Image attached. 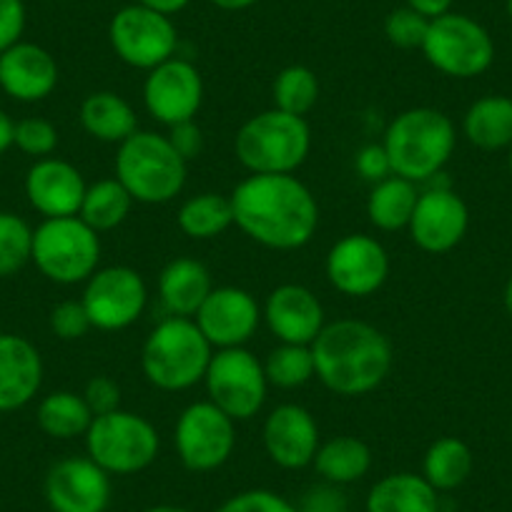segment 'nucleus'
I'll use <instances>...</instances> for the list:
<instances>
[{
	"instance_id": "nucleus-1",
	"label": "nucleus",
	"mask_w": 512,
	"mask_h": 512,
	"mask_svg": "<svg viewBox=\"0 0 512 512\" xmlns=\"http://www.w3.org/2000/svg\"><path fill=\"white\" fill-rule=\"evenodd\" d=\"M229 199L236 229L264 249L297 251L317 236V196L294 174H249Z\"/></svg>"
},
{
	"instance_id": "nucleus-2",
	"label": "nucleus",
	"mask_w": 512,
	"mask_h": 512,
	"mask_svg": "<svg viewBox=\"0 0 512 512\" xmlns=\"http://www.w3.org/2000/svg\"><path fill=\"white\" fill-rule=\"evenodd\" d=\"M317 379L337 397H364L379 390L395 364L390 337L362 319L327 322L312 342Z\"/></svg>"
},
{
	"instance_id": "nucleus-3",
	"label": "nucleus",
	"mask_w": 512,
	"mask_h": 512,
	"mask_svg": "<svg viewBox=\"0 0 512 512\" xmlns=\"http://www.w3.org/2000/svg\"><path fill=\"white\" fill-rule=\"evenodd\" d=\"M382 146L390 156L392 174L420 186L450 164L457 149V128L440 108L415 106L392 118L384 128Z\"/></svg>"
},
{
	"instance_id": "nucleus-4",
	"label": "nucleus",
	"mask_w": 512,
	"mask_h": 512,
	"mask_svg": "<svg viewBox=\"0 0 512 512\" xmlns=\"http://www.w3.org/2000/svg\"><path fill=\"white\" fill-rule=\"evenodd\" d=\"M214 347L189 317H166L141 347V372L161 392H186L204 382Z\"/></svg>"
},
{
	"instance_id": "nucleus-5",
	"label": "nucleus",
	"mask_w": 512,
	"mask_h": 512,
	"mask_svg": "<svg viewBox=\"0 0 512 512\" xmlns=\"http://www.w3.org/2000/svg\"><path fill=\"white\" fill-rule=\"evenodd\" d=\"M113 171L136 204L161 206L184 191L189 164L176 154L169 136L139 128L118 146Z\"/></svg>"
},
{
	"instance_id": "nucleus-6",
	"label": "nucleus",
	"mask_w": 512,
	"mask_h": 512,
	"mask_svg": "<svg viewBox=\"0 0 512 512\" xmlns=\"http://www.w3.org/2000/svg\"><path fill=\"white\" fill-rule=\"evenodd\" d=\"M312 154L307 118L279 108L256 113L234 136V156L249 174H297Z\"/></svg>"
},
{
	"instance_id": "nucleus-7",
	"label": "nucleus",
	"mask_w": 512,
	"mask_h": 512,
	"mask_svg": "<svg viewBox=\"0 0 512 512\" xmlns=\"http://www.w3.org/2000/svg\"><path fill=\"white\" fill-rule=\"evenodd\" d=\"M31 262L53 284H86L101 269V234L81 216L43 219L33 229Z\"/></svg>"
},
{
	"instance_id": "nucleus-8",
	"label": "nucleus",
	"mask_w": 512,
	"mask_h": 512,
	"mask_svg": "<svg viewBox=\"0 0 512 512\" xmlns=\"http://www.w3.org/2000/svg\"><path fill=\"white\" fill-rule=\"evenodd\" d=\"M83 440L86 455L111 477L139 475L149 470L161 450V437L154 422L123 407L93 417Z\"/></svg>"
},
{
	"instance_id": "nucleus-9",
	"label": "nucleus",
	"mask_w": 512,
	"mask_h": 512,
	"mask_svg": "<svg viewBox=\"0 0 512 512\" xmlns=\"http://www.w3.org/2000/svg\"><path fill=\"white\" fill-rule=\"evenodd\" d=\"M420 51L435 71L457 81L482 76L495 63V41L490 31L475 18L455 11L432 18Z\"/></svg>"
},
{
	"instance_id": "nucleus-10",
	"label": "nucleus",
	"mask_w": 512,
	"mask_h": 512,
	"mask_svg": "<svg viewBox=\"0 0 512 512\" xmlns=\"http://www.w3.org/2000/svg\"><path fill=\"white\" fill-rule=\"evenodd\" d=\"M206 395L221 412L239 422L254 420L264 410L269 379L264 362L246 347L216 349L204 377Z\"/></svg>"
},
{
	"instance_id": "nucleus-11",
	"label": "nucleus",
	"mask_w": 512,
	"mask_h": 512,
	"mask_svg": "<svg viewBox=\"0 0 512 512\" xmlns=\"http://www.w3.org/2000/svg\"><path fill=\"white\" fill-rule=\"evenodd\" d=\"M108 43L118 61L149 73L176 56L179 31L171 16L134 3L113 13L108 23Z\"/></svg>"
},
{
	"instance_id": "nucleus-12",
	"label": "nucleus",
	"mask_w": 512,
	"mask_h": 512,
	"mask_svg": "<svg viewBox=\"0 0 512 512\" xmlns=\"http://www.w3.org/2000/svg\"><path fill=\"white\" fill-rule=\"evenodd\" d=\"M174 447L189 472L219 470L236 450V422L214 402H191L174 425Z\"/></svg>"
},
{
	"instance_id": "nucleus-13",
	"label": "nucleus",
	"mask_w": 512,
	"mask_h": 512,
	"mask_svg": "<svg viewBox=\"0 0 512 512\" xmlns=\"http://www.w3.org/2000/svg\"><path fill=\"white\" fill-rule=\"evenodd\" d=\"M81 302L93 329L123 332L144 317L149 307V287L134 267L113 264L101 267L83 284Z\"/></svg>"
},
{
	"instance_id": "nucleus-14",
	"label": "nucleus",
	"mask_w": 512,
	"mask_h": 512,
	"mask_svg": "<svg viewBox=\"0 0 512 512\" xmlns=\"http://www.w3.org/2000/svg\"><path fill=\"white\" fill-rule=\"evenodd\" d=\"M390 254L369 234H347L334 241L324 259V274L334 292L349 299H367L390 279Z\"/></svg>"
},
{
	"instance_id": "nucleus-15",
	"label": "nucleus",
	"mask_w": 512,
	"mask_h": 512,
	"mask_svg": "<svg viewBox=\"0 0 512 512\" xmlns=\"http://www.w3.org/2000/svg\"><path fill=\"white\" fill-rule=\"evenodd\" d=\"M437 179L440 176L420 189L415 214L407 226L417 249L427 254H447L457 249L470 229V209L465 199L450 184H440Z\"/></svg>"
},
{
	"instance_id": "nucleus-16",
	"label": "nucleus",
	"mask_w": 512,
	"mask_h": 512,
	"mask_svg": "<svg viewBox=\"0 0 512 512\" xmlns=\"http://www.w3.org/2000/svg\"><path fill=\"white\" fill-rule=\"evenodd\" d=\"M144 106L149 116L166 128L196 121V113L204 106L201 71L179 56L151 68L144 81Z\"/></svg>"
},
{
	"instance_id": "nucleus-17",
	"label": "nucleus",
	"mask_w": 512,
	"mask_h": 512,
	"mask_svg": "<svg viewBox=\"0 0 512 512\" xmlns=\"http://www.w3.org/2000/svg\"><path fill=\"white\" fill-rule=\"evenodd\" d=\"M194 322L214 352L246 347L262 324V304L241 287H214L196 312Z\"/></svg>"
},
{
	"instance_id": "nucleus-18",
	"label": "nucleus",
	"mask_w": 512,
	"mask_h": 512,
	"mask_svg": "<svg viewBox=\"0 0 512 512\" xmlns=\"http://www.w3.org/2000/svg\"><path fill=\"white\" fill-rule=\"evenodd\" d=\"M43 495L53 512H103L111 502V475L91 457H63L48 470Z\"/></svg>"
},
{
	"instance_id": "nucleus-19",
	"label": "nucleus",
	"mask_w": 512,
	"mask_h": 512,
	"mask_svg": "<svg viewBox=\"0 0 512 512\" xmlns=\"http://www.w3.org/2000/svg\"><path fill=\"white\" fill-rule=\"evenodd\" d=\"M264 452L282 470H304L314 462L322 435L319 425L307 407L297 402H284L274 407L262 427Z\"/></svg>"
},
{
	"instance_id": "nucleus-20",
	"label": "nucleus",
	"mask_w": 512,
	"mask_h": 512,
	"mask_svg": "<svg viewBox=\"0 0 512 512\" xmlns=\"http://www.w3.org/2000/svg\"><path fill=\"white\" fill-rule=\"evenodd\" d=\"M262 322L277 337V342L312 347V342L327 324V314H324V304L319 302L312 289L289 282L279 284L264 299Z\"/></svg>"
},
{
	"instance_id": "nucleus-21",
	"label": "nucleus",
	"mask_w": 512,
	"mask_h": 512,
	"mask_svg": "<svg viewBox=\"0 0 512 512\" xmlns=\"http://www.w3.org/2000/svg\"><path fill=\"white\" fill-rule=\"evenodd\" d=\"M86 179L81 169L71 161L38 159L26 174V196L28 204L43 216V219H61V216H78L86 196Z\"/></svg>"
},
{
	"instance_id": "nucleus-22",
	"label": "nucleus",
	"mask_w": 512,
	"mask_h": 512,
	"mask_svg": "<svg viewBox=\"0 0 512 512\" xmlns=\"http://www.w3.org/2000/svg\"><path fill=\"white\" fill-rule=\"evenodd\" d=\"M58 63L38 43L18 41L0 53V88L21 103L46 101L58 86Z\"/></svg>"
},
{
	"instance_id": "nucleus-23",
	"label": "nucleus",
	"mask_w": 512,
	"mask_h": 512,
	"mask_svg": "<svg viewBox=\"0 0 512 512\" xmlns=\"http://www.w3.org/2000/svg\"><path fill=\"white\" fill-rule=\"evenodd\" d=\"M43 384V357L31 339L0 334V412H13L36 400Z\"/></svg>"
},
{
	"instance_id": "nucleus-24",
	"label": "nucleus",
	"mask_w": 512,
	"mask_h": 512,
	"mask_svg": "<svg viewBox=\"0 0 512 512\" xmlns=\"http://www.w3.org/2000/svg\"><path fill=\"white\" fill-rule=\"evenodd\" d=\"M214 289L206 264L191 256H176L159 274V299L169 317L194 319Z\"/></svg>"
},
{
	"instance_id": "nucleus-25",
	"label": "nucleus",
	"mask_w": 512,
	"mask_h": 512,
	"mask_svg": "<svg viewBox=\"0 0 512 512\" xmlns=\"http://www.w3.org/2000/svg\"><path fill=\"white\" fill-rule=\"evenodd\" d=\"M78 121L91 139L111 146H121L128 136L139 131V116L134 106L116 91L88 93L78 108Z\"/></svg>"
},
{
	"instance_id": "nucleus-26",
	"label": "nucleus",
	"mask_w": 512,
	"mask_h": 512,
	"mask_svg": "<svg viewBox=\"0 0 512 512\" xmlns=\"http://www.w3.org/2000/svg\"><path fill=\"white\" fill-rule=\"evenodd\" d=\"M367 512H440V492L422 472H390L379 477L364 500Z\"/></svg>"
},
{
	"instance_id": "nucleus-27",
	"label": "nucleus",
	"mask_w": 512,
	"mask_h": 512,
	"mask_svg": "<svg viewBox=\"0 0 512 512\" xmlns=\"http://www.w3.org/2000/svg\"><path fill=\"white\" fill-rule=\"evenodd\" d=\"M462 136L480 151H505L512 146V98L490 93L472 103L462 116Z\"/></svg>"
},
{
	"instance_id": "nucleus-28",
	"label": "nucleus",
	"mask_w": 512,
	"mask_h": 512,
	"mask_svg": "<svg viewBox=\"0 0 512 512\" xmlns=\"http://www.w3.org/2000/svg\"><path fill=\"white\" fill-rule=\"evenodd\" d=\"M312 467L324 482H332V485L339 487L352 485V482H359L372 470V450L359 437H329L319 445Z\"/></svg>"
},
{
	"instance_id": "nucleus-29",
	"label": "nucleus",
	"mask_w": 512,
	"mask_h": 512,
	"mask_svg": "<svg viewBox=\"0 0 512 512\" xmlns=\"http://www.w3.org/2000/svg\"><path fill=\"white\" fill-rule=\"evenodd\" d=\"M420 186L402 176H387L374 184L367 196V219L377 231H402L415 214Z\"/></svg>"
},
{
	"instance_id": "nucleus-30",
	"label": "nucleus",
	"mask_w": 512,
	"mask_h": 512,
	"mask_svg": "<svg viewBox=\"0 0 512 512\" xmlns=\"http://www.w3.org/2000/svg\"><path fill=\"white\" fill-rule=\"evenodd\" d=\"M472 457L470 445L460 437H437L430 447H427L425 457H422V477L435 487L437 492H452L467 482L472 475Z\"/></svg>"
},
{
	"instance_id": "nucleus-31",
	"label": "nucleus",
	"mask_w": 512,
	"mask_h": 512,
	"mask_svg": "<svg viewBox=\"0 0 512 512\" xmlns=\"http://www.w3.org/2000/svg\"><path fill=\"white\" fill-rule=\"evenodd\" d=\"M181 234L194 241H209L221 236L234 226V209L231 199L216 191H201V194L189 196L179 206L176 214Z\"/></svg>"
},
{
	"instance_id": "nucleus-32",
	"label": "nucleus",
	"mask_w": 512,
	"mask_h": 512,
	"mask_svg": "<svg viewBox=\"0 0 512 512\" xmlns=\"http://www.w3.org/2000/svg\"><path fill=\"white\" fill-rule=\"evenodd\" d=\"M36 420L38 427L53 440H76V437H86L93 412L78 392L56 390L43 397Z\"/></svg>"
},
{
	"instance_id": "nucleus-33",
	"label": "nucleus",
	"mask_w": 512,
	"mask_h": 512,
	"mask_svg": "<svg viewBox=\"0 0 512 512\" xmlns=\"http://www.w3.org/2000/svg\"><path fill=\"white\" fill-rule=\"evenodd\" d=\"M134 204L136 201L131 199V194H128V191L123 189L121 181L113 176V179H101L96 181V184H88L78 216H81L93 231L103 234V231L118 229V226L131 216Z\"/></svg>"
},
{
	"instance_id": "nucleus-34",
	"label": "nucleus",
	"mask_w": 512,
	"mask_h": 512,
	"mask_svg": "<svg viewBox=\"0 0 512 512\" xmlns=\"http://www.w3.org/2000/svg\"><path fill=\"white\" fill-rule=\"evenodd\" d=\"M319 91H322V88H319L317 73L309 66L294 63V66L282 68V71L274 76V108H279V111L284 113H292V116L307 118V113H312L314 106H317Z\"/></svg>"
},
{
	"instance_id": "nucleus-35",
	"label": "nucleus",
	"mask_w": 512,
	"mask_h": 512,
	"mask_svg": "<svg viewBox=\"0 0 512 512\" xmlns=\"http://www.w3.org/2000/svg\"><path fill=\"white\" fill-rule=\"evenodd\" d=\"M264 372H267L269 387L279 390H299L304 384L317 377L314 369L312 347L307 344H282L279 342L264 359Z\"/></svg>"
},
{
	"instance_id": "nucleus-36",
	"label": "nucleus",
	"mask_w": 512,
	"mask_h": 512,
	"mask_svg": "<svg viewBox=\"0 0 512 512\" xmlns=\"http://www.w3.org/2000/svg\"><path fill=\"white\" fill-rule=\"evenodd\" d=\"M33 229L23 216L0 211V279L13 277L31 262Z\"/></svg>"
},
{
	"instance_id": "nucleus-37",
	"label": "nucleus",
	"mask_w": 512,
	"mask_h": 512,
	"mask_svg": "<svg viewBox=\"0 0 512 512\" xmlns=\"http://www.w3.org/2000/svg\"><path fill=\"white\" fill-rule=\"evenodd\" d=\"M427 28H430V18L412 11L410 6L395 8L390 16L384 18V36H387L392 46L402 48V51L422 48L427 38Z\"/></svg>"
},
{
	"instance_id": "nucleus-38",
	"label": "nucleus",
	"mask_w": 512,
	"mask_h": 512,
	"mask_svg": "<svg viewBox=\"0 0 512 512\" xmlns=\"http://www.w3.org/2000/svg\"><path fill=\"white\" fill-rule=\"evenodd\" d=\"M13 146L33 159H48L58 149V128L48 118H23L16 123V139Z\"/></svg>"
},
{
	"instance_id": "nucleus-39",
	"label": "nucleus",
	"mask_w": 512,
	"mask_h": 512,
	"mask_svg": "<svg viewBox=\"0 0 512 512\" xmlns=\"http://www.w3.org/2000/svg\"><path fill=\"white\" fill-rule=\"evenodd\" d=\"M214 512H299L292 500L274 490H264V487H254V490H244L231 495L229 500L221 502Z\"/></svg>"
},
{
	"instance_id": "nucleus-40",
	"label": "nucleus",
	"mask_w": 512,
	"mask_h": 512,
	"mask_svg": "<svg viewBox=\"0 0 512 512\" xmlns=\"http://www.w3.org/2000/svg\"><path fill=\"white\" fill-rule=\"evenodd\" d=\"M48 324H51V332L56 334L58 339H63V342H76V339H83L93 329L81 299H66V302H58L56 307L51 309Z\"/></svg>"
},
{
	"instance_id": "nucleus-41",
	"label": "nucleus",
	"mask_w": 512,
	"mask_h": 512,
	"mask_svg": "<svg viewBox=\"0 0 512 512\" xmlns=\"http://www.w3.org/2000/svg\"><path fill=\"white\" fill-rule=\"evenodd\" d=\"M81 395L86 400V405L91 407L93 417L121 410V387L108 374H96V377L88 379L86 390Z\"/></svg>"
},
{
	"instance_id": "nucleus-42",
	"label": "nucleus",
	"mask_w": 512,
	"mask_h": 512,
	"mask_svg": "<svg viewBox=\"0 0 512 512\" xmlns=\"http://www.w3.org/2000/svg\"><path fill=\"white\" fill-rule=\"evenodd\" d=\"M299 512H347V495L339 485L332 482H319L304 490L299 502H294Z\"/></svg>"
},
{
	"instance_id": "nucleus-43",
	"label": "nucleus",
	"mask_w": 512,
	"mask_h": 512,
	"mask_svg": "<svg viewBox=\"0 0 512 512\" xmlns=\"http://www.w3.org/2000/svg\"><path fill=\"white\" fill-rule=\"evenodd\" d=\"M354 169H357V174L362 176L364 181H369L372 186L384 181L387 176H392L390 156H387L382 144L362 146V149L357 151V156H354Z\"/></svg>"
},
{
	"instance_id": "nucleus-44",
	"label": "nucleus",
	"mask_w": 512,
	"mask_h": 512,
	"mask_svg": "<svg viewBox=\"0 0 512 512\" xmlns=\"http://www.w3.org/2000/svg\"><path fill=\"white\" fill-rule=\"evenodd\" d=\"M26 31V3L0 0V53L16 46Z\"/></svg>"
},
{
	"instance_id": "nucleus-45",
	"label": "nucleus",
	"mask_w": 512,
	"mask_h": 512,
	"mask_svg": "<svg viewBox=\"0 0 512 512\" xmlns=\"http://www.w3.org/2000/svg\"><path fill=\"white\" fill-rule=\"evenodd\" d=\"M169 141L176 149V154L189 164V161L199 159L201 151H204V131L196 121H184L176 123V126L169 128Z\"/></svg>"
},
{
	"instance_id": "nucleus-46",
	"label": "nucleus",
	"mask_w": 512,
	"mask_h": 512,
	"mask_svg": "<svg viewBox=\"0 0 512 512\" xmlns=\"http://www.w3.org/2000/svg\"><path fill=\"white\" fill-rule=\"evenodd\" d=\"M452 3L455 0H405V6H410L412 11L422 13L425 18H440L445 13L452 11Z\"/></svg>"
},
{
	"instance_id": "nucleus-47",
	"label": "nucleus",
	"mask_w": 512,
	"mask_h": 512,
	"mask_svg": "<svg viewBox=\"0 0 512 512\" xmlns=\"http://www.w3.org/2000/svg\"><path fill=\"white\" fill-rule=\"evenodd\" d=\"M136 3H141L146 8H154V11L164 13V16H176V13H181L189 6L191 0H136Z\"/></svg>"
},
{
	"instance_id": "nucleus-48",
	"label": "nucleus",
	"mask_w": 512,
	"mask_h": 512,
	"mask_svg": "<svg viewBox=\"0 0 512 512\" xmlns=\"http://www.w3.org/2000/svg\"><path fill=\"white\" fill-rule=\"evenodd\" d=\"M16 139V121L6 111H0V156L6 154Z\"/></svg>"
},
{
	"instance_id": "nucleus-49",
	"label": "nucleus",
	"mask_w": 512,
	"mask_h": 512,
	"mask_svg": "<svg viewBox=\"0 0 512 512\" xmlns=\"http://www.w3.org/2000/svg\"><path fill=\"white\" fill-rule=\"evenodd\" d=\"M209 3H211V6L221 8V11L236 13V11H246V8L256 6L259 0H209Z\"/></svg>"
},
{
	"instance_id": "nucleus-50",
	"label": "nucleus",
	"mask_w": 512,
	"mask_h": 512,
	"mask_svg": "<svg viewBox=\"0 0 512 512\" xmlns=\"http://www.w3.org/2000/svg\"><path fill=\"white\" fill-rule=\"evenodd\" d=\"M502 304H505L507 317L512 319V274H510V279H507V284H505V292H502Z\"/></svg>"
},
{
	"instance_id": "nucleus-51",
	"label": "nucleus",
	"mask_w": 512,
	"mask_h": 512,
	"mask_svg": "<svg viewBox=\"0 0 512 512\" xmlns=\"http://www.w3.org/2000/svg\"><path fill=\"white\" fill-rule=\"evenodd\" d=\"M144 512H191V510H186V507H181V505H169V502H164V505L146 507Z\"/></svg>"
},
{
	"instance_id": "nucleus-52",
	"label": "nucleus",
	"mask_w": 512,
	"mask_h": 512,
	"mask_svg": "<svg viewBox=\"0 0 512 512\" xmlns=\"http://www.w3.org/2000/svg\"><path fill=\"white\" fill-rule=\"evenodd\" d=\"M507 169H510V176H512V146L507 149Z\"/></svg>"
},
{
	"instance_id": "nucleus-53",
	"label": "nucleus",
	"mask_w": 512,
	"mask_h": 512,
	"mask_svg": "<svg viewBox=\"0 0 512 512\" xmlns=\"http://www.w3.org/2000/svg\"><path fill=\"white\" fill-rule=\"evenodd\" d=\"M507 16H510V21H512V0H507Z\"/></svg>"
},
{
	"instance_id": "nucleus-54",
	"label": "nucleus",
	"mask_w": 512,
	"mask_h": 512,
	"mask_svg": "<svg viewBox=\"0 0 512 512\" xmlns=\"http://www.w3.org/2000/svg\"><path fill=\"white\" fill-rule=\"evenodd\" d=\"M56 3H71V0H56Z\"/></svg>"
},
{
	"instance_id": "nucleus-55",
	"label": "nucleus",
	"mask_w": 512,
	"mask_h": 512,
	"mask_svg": "<svg viewBox=\"0 0 512 512\" xmlns=\"http://www.w3.org/2000/svg\"><path fill=\"white\" fill-rule=\"evenodd\" d=\"M510 432H512V417H510Z\"/></svg>"
},
{
	"instance_id": "nucleus-56",
	"label": "nucleus",
	"mask_w": 512,
	"mask_h": 512,
	"mask_svg": "<svg viewBox=\"0 0 512 512\" xmlns=\"http://www.w3.org/2000/svg\"><path fill=\"white\" fill-rule=\"evenodd\" d=\"M103 512H111V510H103Z\"/></svg>"
},
{
	"instance_id": "nucleus-57",
	"label": "nucleus",
	"mask_w": 512,
	"mask_h": 512,
	"mask_svg": "<svg viewBox=\"0 0 512 512\" xmlns=\"http://www.w3.org/2000/svg\"><path fill=\"white\" fill-rule=\"evenodd\" d=\"M51 512H53V510H51Z\"/></svg>"
}]
</instances>
